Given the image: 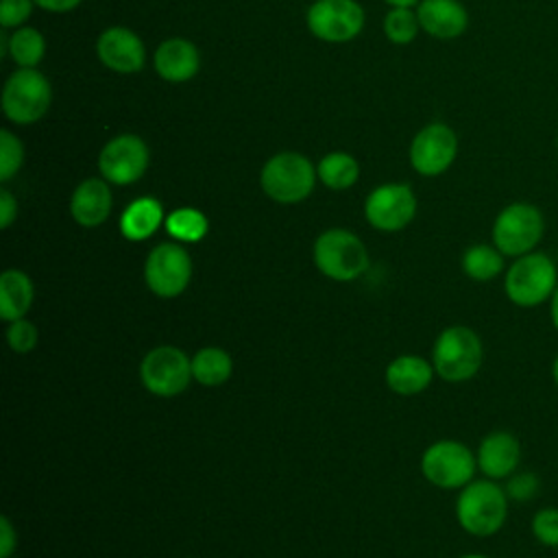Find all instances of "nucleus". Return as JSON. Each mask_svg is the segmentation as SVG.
<instances>
[{"label": "nucleus", "instance_id": "1", "mask_svg": "<svg viewBox=\"0 0 558 558\" xmlns=\"http://www.w3.org/2000/svg\"><path fill=\"white\" fill-rule=\"evenodd\" d=\"M508 499L495 480H471L456 499V519L471 536H493L506 523Z\"/></svg>", "mask_w": 558, "mask_h": 558}, {"label": "nucleus", "instance_id": "2", "mask_svg": "<svg viewBox=\"0 0 558 558\" xmlns=\"http://www.w3.org/2000/svg\"><path fill=\"white\" fill-rule=\"evenodd\" d=\"M558 286L556 262L541 251L514 257L504 277V290L517 307H538L547 303Z\"/></svg>", "mask_w": 558, "mask_h": 558}, {"label": "nucleus", "instance_id": "3", "mask_svg": "<svg viewBox=\"0 0 558 558\" xmlns=\"http://www.w3.org/2000/svg\"><path fill=\"white\" fill-rule=\"evenodd\" d=\"M484 360L480 336L464 325H453L440 331L434 342L432 364L440 379L460 384L477 375Z\"/></svg>", "mask_w": 558, "mask_h": 558}, {"label": "nucleus", "instance_id": "4", "mask_svg": "<svg viewBox=\"0 0 558 558\" xmlns=\"http://www.w3.org/2000/svg\"><path fill=\"white\" fill-rule=\"evenodd\" d=\"M545 233L543 211L525 201L506 205L493 222V244L506 257L532 253Z\"/></svg>", "mask_w": 558, "mask_h": 558}, {"label": "nucleus", "instance_id": "5", "mask_svg": "<svg viewBox=\"0 0 558 558\" xmlns=\"http://www.w3.org/2000/svg\"><path fill=\"white\" fill-rule=\"evenodd\" d=\"M314 264L333 281H353L368 268V253L355 233L329 229L314 242Z\"/></svg>", "mask_w": 558, "mask_h": 558}, {"label": "nucleus", "instance_id": "6", "mask_svg": "<svg viewBox=\"0 0 558 558\" xmlns=\"http://www.w3.org/2000/svg\"><path fill=\"white\" fill-rule=\"evenodd\" d=\"M314 166L299 153H279L262 168V190L277 203H299L307 198L316 181Z\"/></svg>", "mask_w": 558, "mask_h": 558}, {"label": "nucleus", "instance_id": "7", "mask_svg": "<svg viewBox=\"0 0 558 558\" xmlns=\"http://www.w3.org/2000/svg\"><path fill=\"white\" fill-rule=\"evenodd\" d=\"M477 469V458L460 440H436L421 458L425 480L438 488H464Z\"/></svg>", "mask_w": 558, "mask_h": 558}, {"label": "nucleus", "instance_id": "8", "mask_svg": "<svg viewBox=\"0 0 558 558\" xmlns=\"http://www.w3.org/2000/svg\"><path fill=\"white\" fill-rule=\"evenodd\" d=\"M50 83L33 68H22L9 76L2 89L4 116L17 124L37 122L50 107Z\"/></svg>", "mask_w": 558, "mask_h": 558}, {"label": "nucleus", "instance_id": "9", "mask_svg": "<svg viewBox=\"0 0 558 558\" xmlns=\"http://www.w3.org/2000/svg\"><path fill=\"white\" fill-rule=\"evenodd\" d=\"M140 377L148 392L157 397H177L194 377L192 360L177 347H155L144 355L140 364Z\"/></svg>", "mask_w": 558, "mask_h": 558}, {"label": "nucleus", "instance_id": "10", "mask_svg": "<svg viewBox=\"0 0 558 558\" xmlns=\"http://www.w3.org/2000/svg\"><path fill=\"white\" fill-rule=\"evenodd\" d=\"M144 279L153 294L161 299L179 296L192 279V259L181 244H157L144 264Z\"/></svg>", "mask_w": 558, "mask_h": 558}, {"label": "nucleus", "instance_id": "11", "mask_svg": "<svg viewBox=\"0 0 558 558\" xmlns=\"http://www.w3.org/2000/svg\"><path fill=\"white\" fill-rule=\"evenodd\" d=\"M364 26V11L355 0H316L307 11V28L323 41H349Z\"/></svg>", "mask_w": 558, "mask_h": 558}, {"label": "nucleus", "instance_id": "12", "mask_svg": "<svg viewBox=\"0 0 558 558\" xmlns=\"http://www.w3.org/2000/svg\"><path fill=\"white\" fill-rule=\"evenodd\" d=\"M458 155V137L442 122L427 124L416 133L410 146L412 168L423 177L442 174Z\"/></svg>", "mask_w": 558, "mask_h": 558}, {"label": "nucleus", "instance_id": "13", "mask_svg": "<svg viewBox=\"0 0 558 558\" xmlns=\"http://www.w3.org/2000/svg\"><path fill=\"white\" fill-rule=\"evenodd\" d=\"M366 220L379 231H399L416 214V198L405 183H386L375 187L364 205Z\"/></svg>", "mask_w": 558, "mask_h": 558}, {"label": "nucleus", "instance_id": "14", "mask_svg": "<svg viewBox=\"0 0 558 558\" xmlns=\"http://www.w3.org/2000/svg\"><path fill=\"white\" fill-rule=\"evenodd\" d=\"M148 166V146L137 135H118L105 144L98 157V170L105 181L129 185L137 181Z\"/></svg>", "mask_w": 558, "mask_h": 558}, {"label": "nucleus", "instance_id": "15", "mask_svg": "<svg viewBox=\"0 0 558 558\" xmlns=\"http://www.w3.org/2000/svg\"><path fill=\"white\" fill-rule=\"evenodd\" d=\"M96 52L98 59L113 72L120 74H133L137 70H142L144 65V44L142 39L122 26H113L107 28L96 44Z\"/></svg>", "mask_w": 558, "mask_h": 558}, {"label": "nucleus", "instance_id": "16", "mask_svg": "<svg viewBox=\"0 0 558 558\" xmlns=\"http://www.w3.org/2000/svg\"><path fill=\"white\" fill-rule=\"evenodd\" d=\"M475 458L477 469L488 480L510 477L521 462L519 438L506 429H495L482 438Z\"/></svg>", "mask_w": 558, "mask_h": 558}, {"label": "nucleus", "instance_id": "17", "mask_svg": "<svg viewBox=\"0 0 558 558\" xmlns=\"http://www.w3.org/2000/svg\"><path fill=\"white\" fill-rule=\"evenodd\" d=\"M416 15L421 28L438 39H453L469 24L466 9L458 0H423Z\"/></svg>", "mask_w": 558, "mask_h": 558}, {"label": "nucleus", "instance_id": "18", "mask_svg": "<svg viewBox=\"0 0 558 558\" xmlns=\"http://www.w3.org/2000/svg\"><path fill=\"white\" fill-rule=\"evenodd\" d=\"M72 218L81 227H98L111 211V190L102 179H85L70 198Z\"/></svg>", "mask_w": 558, "mask_h": 558}, {"label": "nucleus", "instance_id": "19", "mask_svg": "<svg viewBox=\"0 0 558 558\" xmlns=\"http://www.w3.org/2000/svg\"><path fill=\"white\" fill-rule=\"evenodd\" d=\"M198 50L187 39H166L155 52V70L170 83H183L198 72Z\"/></svg>", "mask_w": 558, "mask_h": 558}, {"label": "nucleus", "instance_id": "20", "mask_svg": "<svg viewBox=\"0 0 558 558\" xmlns=\"http://www.w3.org/2000/svg\"><path fill=\"white\" fill-rule=\"evenodd\" d=\"M434 373V364L427 360L418 355H399L386 368V384L392 392L410 397L423 392L429 386Z\"/></svg>", "mask_w": 558, "mask_h": 558}, {"label": "nucleus", "instance_id": "21", "mask_svg": "<svg viewBox=\"0 0 558 558\" xmlns=\"http://www.w3.org/2000/svg\"><path fill=\"white\" fill-rule=\"evenodd\" d=\"M35 299L33 281L26 272L9 268L0 275V316L7 323L24 318Z\"/></svg>", "mask_w": 558, "mask_h": 558}, {"label": "nucleus", "instance_id": "22", "mask_svg": "<svg viewBox=\"0 0 558 558\" xmlns=\"http://www.w3.org/2000/svg\"><path fill=\"white\" fill-rule=\"evenodd\" d=\"M161 220H163L161 203L157 198L142 196L124 209L120 218V231L126 240L142 242V240H148L159 229Z\"/></svg>", "mask_w": 558, "mask_h": 558}, {"label": "nucleus", "instance_id": "23", "mask_svg": "<svg viewBox=\"0 0 558 558\" xmlns=\"http://www.w3.org/2000/svg\"><path fill=\"white\" fill-rule=\"evenodd\" d=\"M233 373L231 355L218 347H205L192 357V375L203 386H220Z\"/></svg>", "mask_w": 558, "mask_h": 558}, {"label": "nucleus", "instance_id": "24", "mask_svg": "<svg viewBox=\"0 0 558 558\" xmlns=\"http://www.w3.org/2000/svg\"><path fill=\"white\" fill-rule=\"evenodd\" d=\"M504 257L495 244H473L462 255V270L473 281H490L504 270Z\"/></svg>", "mask_w": 558, "mask_h": 558}, {"label": "nucleus", "instance_id": "25", "mask_svg": "<svg viewBox=\"0 0 558 558\" xmlns=\"http://www.w3.org/2000/svg\"><path fill=\"white\" fill-rule=\"evenodd\" d=\"M318 179L331 187V190H347L351 187L355 181H357V174H360V168H357V161L347 155V153H329L320 159L318 168Z\"/></svg>", "mask_w": 558, "mask_h": 558}, {"label": "nucleus", "instance_id": "26", "mask_svg": "<svg viewBox=\"0 0 558 558\" xmlns=\"http://www.w3.org/2000/svg\"><path fill=\"white\" fill-rule=\"evenodd\" d=\"M166 229L179 242H198L205 238L209 222L203 211L194 207H181L166 218Z\"/></svg>", "mask_w": 558, "mask_h": 558}, {"label": "nucleus", "instance_id": "27", "mask_svg": "<svg viewBox=\"0 0 558 558\" xmlns=\"http://www.w3.org/2000/svg\"><path fill=\"white\" fill-rule=\"evenodd\" d=\"M46 52V41L35 28H17L9 35V54L22 68H35Z\"/></svg>", "mask_w": 558, "mask_h": 558}, {"label": "nucleus", "instance_id": "28", "mask_svg": "<svg viewBox=\"0 0 558 558\" xmlns=\"http://www.w3.org/2000/svg\"><path fill=\"white\" fill-rule=\"evenodd\" d=\"M418 15L412 13L410 9L405 7H395L386 20H384V31L388 35L390 41L395 44H408L416 37V31H418Z\"/></svg>", "mask_w": 558, "mask_h": 558}, {"label": "nucleus", "instance_id": "29", "mask_svg": "<svg viewBox=\"0 0 558 558\" xmlns=\"http://www.w3.org/2000/svg\"><path fill=\"white\" fill-rule=\"evenodd\" d=\"M24 161V148L20 140L2 129L0 131V181H9L22 166Z\"/></svg>", "mask_w": 558, "mask_h": 558}, {"label": "nucleus", "instance_id": "30", "mask_svg": "<svg viewBox=\"0 0 558 558\" xmlns=\"http://www.w3.org/2000/svg\"><path fill=\"white\" fill-rule=\"evenodd\" d=\"M532 534L545 547H558V508L547 506L534 512Z\"/></svg>", "mask_w": 558, "mask_h": 558}, {"label": "nucleus", "instance_id": "31", "mask_svg": "<svg viewBox=\"0 0 558 558\" xmlns=\"http://www.w3.org/2000/svg\"><path fill=\"white\" fill-rule=\"evenodd\" d=\"M7 342L15 353H28L37 344V327L26 318L13 320L7 329Z\"/></svg>", "mask_w": 558, "mask_h": 558}, {"label": "nucleus", "instance_id": "32", "mask_svg": "<svg viewBox=\"0 0 558 558\" xmlns=\"http://www.w3.org/2000/svg\"><path fill=\"white\" fill-rule=\"evenodd\" d=\"M33 2L35 0H2L0 2V24L4 28L24 24L33 11Z\"/></svg>", "mask_w": 558, "mask_h": 558}, {"label": "nucleus", "instance_id": "33", "mask_svg": "<svg viewBox=\"0 0 558 558\" xmlns=\"http://www.w3.org/2000/svg\"><path fill=\"white\" fill-rule=\"evenodd\" d=\"M506 493L510 499L527 501L538 493V477L534 473H512L506 486Z\"/></svg>", "mask_w": 558, "mask_h": 558}, {"label": "nucleus", "instance_id": "34", "mask_svg": "<svg viewBox=\"0 0 558 558\" xmlns=\"http://www.w3.org/2000/svg\"><path fill=\"white\" fill-rule=\"evenodd\" d=\"M17 216V203L9 190H0V227L7 229Z\"/></svg>", "mask_w": 558, "mask_h": 558}, {"label": "nucleus", "instance_id": "35", "mask_svg": "<svg viewBox=\"0 0 558 558\" xmlns=\"http://www.w3.org/2000/svg\"><path fill=\"white\" fill-rule=\"evenodd\" d=\"M15 549V532L7 517H0V558H9Z\"/></svg>", "mask_w": 558, "mask_h": 558}, {"label": "nucleus", "instance_id": "36", "mask_svg": "<svg viewBox=\"0 0 558 558\" xmlns=\"http://www.w3.org/2000/svg\"><path fill=\"white\" fill-rule=\"evenodd\" d=\"M81 0H35L37 7L46 9V11H54V13H63V11H70L78 4Z\"/></svg>", "mask_w": 558, "mask_h": 558}, {"label": "nucleus", "instance_id": "37", "mask_svg": "<svg viewBox=\"0 0 558 558\" xmlns=\"http://www.w3.org/2000/svg\"><path fill=\"white\" fill-rule=\"evenodd\" d=\"M549 316H551V325L558 331V286H556V290H554V294L549 299Z\"/></svg>", "mask_w": 558, "mask_h": 558}, {"label": "nucleus", "instance_id": "38", "mask_svg": "<svg viewBox=\"0 0 558 558\" xmlns=\"http://www.w3.org/2000/svg\"><path fill=\"white\" fill-rule=\"evenodd\" d=\"M388 4H392V7H405V9H410L412 4H416L418 0H386Z\"/></svg>", "mask_w": 558, "mask_h": 558}, {"label": "nucleus", "instance_id": "39", "mask_svg": "<svg viewBox=\"0 0 558 558\" xmlns=\"http://www.w3.org/2000/svg\"><path fill=\"white\" fill-rule=\"evenodd\" d=\"M551 377H554V381H556V386H558V355H556L554 362H551Z\"/></svg>", "mask_w": 558, "mask_h": 558}, {"label": "nucleus", "instance_id": "40", "mask_svg": "<svg viewBox=\"0 0 558 558\" xmlns=\"http://www.w3.org/2000/svg\"><path fill=\"white\" fill-rule=\"evenodd\" d=\"M460 558H488V556H482V554H466V556H460Z\"/></svg>", "mask_w": 558, "mask_h": 558}, {"label": "nucleus", "instance_id": "41", "mask_svg": "<svg viewBox=\"0 0 558 558\" xmlns=\"http://www.w3.org/2000/svg\"><path fill=\"white\" fill-rule=\"evenodd\" d=\"M556 148H558V135H556Z\"/></svg>", "mask_w": 558, "mask_h": 558}]
</instances>
